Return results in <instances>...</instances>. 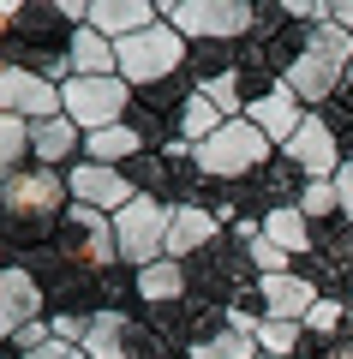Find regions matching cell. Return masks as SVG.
<instances>
[{
  "mask_svg": "<svg viewBox=\"0 0 353 359\" xmlns=\"http://www.w3.org/2000/svg\"><path fill=\"white\" fill-rule=\"evenodd\" d=\"M347 66H353V36L329 18V25H317L312 36H305V54L288 66V78H281V84H288L300 102L329 108V102H335V90L347 84Z\"/></svg>",
  "mask_w": 353,
  "mask_h": 359,
  "instance_id": "obj_1",
  "label": "cell"
},
{
  "mask_svg": "<svg viewBox=\"0 0 353 359\" xmlns=\"http://www.w3.org/2000/svg\"><path fill=\"white\" fill-rule=\"evenodd\" d=\"M269 150H276V144L240 114V120H227L210 144H198V174L210 180V186H246L252 174L269 168Z\"/></svg>",
  "mask_w": 353,
  "mask_h": 359,
  "instance_id": "obj_2",
  "label": "cell"
},
{
  "mask_svg": "<svg viewBox=\"0 0 353 359\" xmlns=\"http://www.w3.org/2000/svg\"><path fill=\"white\" fill-rule=\"evenodd\" d=\"M162 18L186 42H246L258 30L252 0H162Z\"/></svg>",
  "mask_w": 353,
  "mask_h": 359,
  "instance_id": "obj_3",
  "label": "cell"
},
{
  "mask_svg": "<svg viewBox=\"0 0 353 359\" xmlns=\"http://www.w3.org/2000/svg\"><path fill=\"white\" fill-rule=\"evenodd\" d=\"M120 48V78H126L132 90H150V84H168V78H180V66H186V36H180L174 25H150V30H138V36H126V42H114Z\"/></svg>",
  "mask_w": 353,
  "mask_h": 359,
  "instance_id": "obj_4",
  "label": "cell"
},
{
  "mask_svg": "<svg viewBox=\"0 0 353 359\" xmlns=\"http://www.w3.org/2000/svg\"><path fill=\"white\" fill-rule=\"evenodd\" d=\"M132 96H138V90H132L126 78H66V84H60V114L90 138V132L126 126Z\"/></svg>",
  "mask_w": 353,
  "mask_h": 359,
  "instance_id": "obj_5",
  "label": "cell"
},
{
  "mask_svg": "<svg viewBox=\"0 0 353 359\" xmlns=\"http://www.w3.org/2000/svg\"><path fill=\"white\" fill-rule=\"evenodd\" d=\"M168 210L162 198H132L120 216H114V240H120V264L144 269L156 257H168Z\"/></svg>",
  "mask_w": 353,
  "mask_h": 359,
  "instance_id": "obj_6",
  "label": "cell"
},
{
  "mask_svg": "<svg viewBox=\"0 0 353 359\" xmlns=\"http://www.w3.org/2000/svg\"><path fill=\"white\" fill-rule=\"evenodd\" d=\"M341 132L329 126V114H305V126L293 132V144H288V168L312 186V180H335L341 174Z\"/></svg>",
  "mask_w": 353,
  "mask_h": 359,
  "instance_id": "obj_7",
  "label": "cell"
},
{
  "mask_svg": "<svg viewBox=\"0 0 353 359\" xmlns=\"http://www.w3.org/2000/svg\"><path fill=\"white\" fill-rule=\"evenodd\" d=\"M66 186H72V204L102 210V216H120V210L138 198V186L126 180V168H102V162H78V168H66Z\"/></svg>",
  "mask_w": 353,
  "mask_h": 359,
  "instance_id": "obj_8",
  "label": "cell"
},
{
  "mask_svg": "<svg viewBox=\"0 0 353 359\" xmlns=\"http://www.w3.org/2000/svg\"><path fill=\"white\" fill-rule=\"evenodd\" d=\"M252 299H258V318L305 323L324 294H317V282H305L300 269H288V276H258V282H252Z\"/></svg>",
  "mask_w": 353,
  "mask_h": 359,
  "instance_id": "obj_9",
  "label": "cell"
},
{
  "mask_svg": "<svg viewBox=\"0 0 353 359\" xmlns=\"http://www.w3.org/2000/svg\"><path fill=\"white\" fill-rule=\"evenodd\" d=\"M0 114H18V120H54L60 114V84L25 72V66H0Z\"/></svg>",
  "mask_w": 353,
  "mask_h": 359,
  "instance_id": "obj_10",
  "label": "cell"
},
{
  "mask_svg": "<svg viewBox=\"0 0 353 359\" xmlns=\"http://www.w3.org/2000/svg\"><path fill=\"white\" fill-rule=\"evenodd\" d=\"M215 240H222V222H215L210 204H174L168 210V257H174V264H192V257L210 252Z\"/></svg>",
  "mask_w": 353,
  "mask_h": 359,
  "instance_id": "obj_11",
  "label": "cell"
},
{
  "mask_svg": "<svg viewBox=\"0 0 353 359\" xmlns=\"http://www.w3.org/2000/svg\"><path fill=\"white\" fill-rule=\"evenodd\" d=\"M42 299H48V294H42L36 276H30L25 264H6V269H0V335L13 341L25 323H36L42 318Z\"/></svg>",
  "mask_w": 353,
  "mask_h": 359,
  "instance_id": "obj_12",
  "label": "cell"
},
{
  "mask_svg": "<svg viewBox=\"0 0 353 359\" xmlns=\"http://www.w3.org/2000/svg\"><path fill=\"white\" fill-rule=\"evenodd\" d=\"M150 25H162V0H96L90 6V30H102L108 42H126Z\"/></svg>",
  "mask_w": 353,
  "mask_h": 359,
  "instance_id": "obj_13",
  "label": "cell"
},
{
  "mask_svg": "<svg viewBox=\"0 0 353 359\" xmlns=\"http://www.w3.org/2000/svg\"><path fill=\"white\" fill-rule=\"evenodd\" d=\"M30 156H36V168H78V156H84V132L72 126L66 114H54V120H36L30 126Z\"/></svg>",
  "mask_w": 353,
  "mask_h": 359,
  "instance_id": "obj_14",
  "label": "cell"
},
{
  "mask_svg": "<svg viewBox=\"0 0 353 359\" xmlns=\"http://www.w3.org/2000/svg\"><path fill=\"white\" fill-rule=\"evenodd\" d=\"M246 120H252V126L264 132L269 144H281V150H288V144H293V132L305 126V102L293 96L288 84H281V90H269L264 102H252V108H246Z\"/></svg>",
  "mask_w": 353,
  "mask_h": 359,
  "instance_id": "obj_15",
  "label": "cell"
},
{
  "mask_svg": "<svg viewBox=\"0 0 353 359\" xmlns=\"http://www.w3.org/2000/svg\"><path fill=\"white\" fill-rule=\"evenodd\" d=\"M132 276H138V299H150V306H162V311L192 299V269L174 264V257H156V264L132 269Z\"/></svg>",
  "mask_w": 353,
  "mask_h": 359,
  "instance_id": "obj_16",
  "label": "cell"
},
{
  "mask_svg": "<svg viewBox=\"0 0 353 359\" xmlns=\"http://www.w3.org/2000/svg\"><path fill=\"white\" fill-rule=\"evenodd\" d=\"M72 78H120V48L102 30H72Z\"/></svg>",
  "mask_w": 353,
  "mask_h": 359,
  "instance_id": "obj_17",
  "label": "cell"
},
{
  "mask_svg": "<svg viewBox=\"0 0 353 359\" xmlns=\"http://www.w3.org/2000/svg\"><path fill=\"white\" fill-rule=\"evenodd\" d=\"M138 156H144V132L138 126H108V132H90V138H84V162L132 168Z\"/></svg>",
  "mask_w": 353,
  "mask_h": 359,
  "instance_id": "obj_18",
  "label": "cell"
},
{
  "mask_svg": "<svg viewBox=\"0 0 353 359\" xmlns=\"http://www.w3.org/2000/svg\"><path fill=\"white\" fill-rule=\"evenodd\" d=\"M264 240H276L288 257H312V252H317V228L305 222V210H300V204L276 210V216L264 222Z\"/></svg>",
  "mask_w": 353,
  "mask_h": 359,
  "instance_id": "obj_19",
  "label": "cell"
},
{
  "mask_svg": "<svg viewBox=\"0 0 353 359\" xmlns=\"http://www.w3.org/2000/svg\"><path fill=\"white\" fill-rule=\"evenodd\" d=\"M186 72H192V90L215 84V78L240 72V42H198V48L186 54Z\"/></svg>",
  "mask_w": 353,
  "mask_h": 359,
  "instance_id": "obj_20",
  "label": "cell"
},
{
  "mask_svg": "<svg viewBox=\"0 0 353 359\" xmlns=\"http://www.w3.org/2000/svg\"><path fill=\"white\" fill-rule=\"evenodd\" d=\"M222 126H227V114L210 102V96H204V90H192V96H186V108H180V126H174V138H186L192 150H198V144H210Z\"/></svg>",
  "mask_w": 353,
  "mask_h": 359,
  "instance_id": "obj_21",
  "label": "cell"
},
{
  "mask_svg": "<svg viewBox=\"0 0 353 359\" xmlns=\"http://www.w3.org/2000/svg\"><path fill=\"white\" fill-rule=\"evenodd\" d=\"M25 156H30V120L0 114V180L18 174V168H25Z\"/></svg>",
  "mask_w": 353,
  "mask_h": 359,
  "instance_id": "obj_22",
  "label": "cell"
},
{
  "mask_svg": "<svg viewBox=\"0 0 353 359\" xmlns=\"http://www.w3.org/2000/svg\"><path fill=\"white\" fill-rule=\"evenodd\" d=\"M300 335H305V323L264 318V323H258V353H264V359H293V353H300Z\"/></svg>",
  "mask_w": 353,
  "mask_h": 359,
  "instance_id": "obj_23",
  "label": "cell"
},
{
  "mask_svg": "<svg viewBox=\"0 0 353 359\" xmlns=\"http://www.w3.org/2000/svg\"><path fill=\"white\" fill-rule=\"evenodd\" d=\"M300 210H305V222H324V216H341V192H335V180H312L300 192Z\"/></svg>",
  "mask_w": 353,
  "mask_h": 359,
  "instance_id": "obj_24",
  "label": "cell"
},
{
  "mask_svg": "<svg viewBox=\"0 0 353 359\" xmlns=\"http://www.w3.org/2000/svg\"><path fill=\"white\" fill-rule=\"evenodd\" d=\"M246 257L258 264V276H288V269H293V257L281 252L276 240H264V233H258V240H246Z\"/></svg>",
  "mask_w": 353,
  "mask_h": 359,
  "instance_id": "obj_25",
  "label": "cell"
},
{
  "mask_svg": "<svg viewBox=\"0 0 353 359\" xmlns=\"http://www.w3.org/2000/svg\"><path fill=\"white\" fill-rule=\"evenodd\" d=\"M335 192H341V222H353V162H341V174H335Z\"/></svg>",
  "mask_w": 353,
  "mask_h": 359,
  "instance_id": "obj_26",
  "label": "cell"
},
{
  "mask_svg": "<svg viewBox=\"0 0 353 359\" xmlns=\"http://www.w3.org/2000/svg\"><path fill=\"white\" fill-rule=\"evenodd\" d=\"M13 18H18V6H13V0H0V48H6V36H13Z\"/></svg>",
  "mask_w": 353,
  "mask_h": 359,
  "instance_id": "obj_27",
  "label": "cell"
},
{
  "mask_svg": "<svg viewBox=\"0 0 353 359\" xmlns=\"http://www.w3.org/2000/svg\"><path fill=\"white\" fill-rule=\"evenodd\" d=\"M335 25L347 30V36H353V0H335Z\"/></svg>",
  "mask_w": 353,
  "mask_h": 359,
  "instance_id": "obj_28",
  "label": "cell"
},
{
  "mask_svg": "<svg viewBox=\"0 0 353 359\" xmlns=\"http://www.w3.org/2000/svg\"><path fill=\"white\" fill-rule=\"evenodd\" d=\"M72 359H84V347H78V353H72Z\"/></svg>",
  "mask_w": 353,
  "mask_h": 359,
  "instance_id": "obj_29",
  "label": "cell"
},
{
  "mask_svg": "<svg viewBox=\"0 0 353 359\" xmlns=\"http://www.w3.org/2000/svg\"><path fill=\"white\" fill-rule=\"evenodd\" d=\"M347 84H353V66H347Z\"/></svg>",
  "mask_w": 353,
  "mask_h": 359,
  "instance_id": "obj_30",
  "label": "cell"
}]
</instances>
